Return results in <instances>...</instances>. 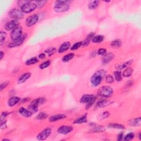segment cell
<instances>
[{
  "label": "cell",
  "instance_id": "6da1fadb",
  "mask_svg": "<svg viewBox=\"0 0 141 141\" xmlns=\"http://www.w3.org/2000/svg\"><path fill=\"white\" fill-rule=\"evenodd\" d=\"M106 72L104 70H99L94 74L91 78V83L93 87H97L102 82L103 79L106 76Z\"/></svg>",
  "mask_w": 141,
  "mask_h": 141
},
{
  "label": "cell",
  "instance_id": "7a4b0ae2",
  "mask_svg": "<svg viewBox=\"0 0 141 141\" xmlns=\"http://www.w3.org/2000/svg\"><path fill=\"white\" fill-rule=\"evenodd\" d=\"M70 2L69 1H56L53 7L54 11L57 13L67 11L70 8Z\"/></svg>",
  "mask_w": 141,
  "mask_h": 141
},
{
  "label": "cell",
  "instance_id": "3957f363",
  "mask_svg": "<svg viewBox=\"0 0 141 141\" xmlns=\"http://www.w3.org/2000/svg\"><path fill=\"white\" fill-rule=\"evenodd\" d=\"M46 99L45 98L41 97L39 98H37L36 99L32 101L31 103L29 105V109L32 112H36L38 110L39 105L43 104L44 103L46 102Z\"/></svg>",
  "mask_w": 141,
  "mask_h": 141
},
{
  "label": "cell",
  "instance_id": "277c9868",
  "mask_svg": "<svg viewBox=\"0 0 141 141\" xmlns=\"http://www.w3.org/2000/svg\"><path fill=\"white\" fill-rule=\"evenodd\" d=\"M112 94H113V89L109 86H103L98 91L99 95L103 98H109L111 97Z\"/></svg>",
  "mask_w": 141,
  "mask_h": 141
},
{
  "label": "cell",
  "instance_id": "5b68a950",
  "mask_svg": "<svg viewBox=\"0 0 141 141\" xmlns=\"http://www.w3.org/2000/svg\"><path fill=\"white\" fill-rule=\"evenodd\" d=\"M37 6L34 2L28 1L27 3L21 6V10L23 13H28L34 11L36 8Z\"/></svg>",
  "mask_w": 141,
  "mask_h": 141
},
{
  "label": "cell",
  "instance_id": "8992f818",
  "mask_svg": "<svg viewBox=\"0 0 141 141\" xmlns=\"http://www.w3.org/2000/svg\"><path fill=\"white\" fill-rule=\"evenodd\" d=\"M9 16L11 18L15 19V20H17L24 17V13L22 10H19V9L17 8H14L9 11Z\"/></svg>",
  "mask_w": 141,
  "mask_h": 141
},
{
  "label": "cell",
  "instance_id": "52a82bcc",
  "mask_svg": "<svg viewBox=\"0 0 141 141\" xmlns=\"http://www.w3.org/2000/svg\"><path fill=\"white\" fill-rule=\"evenodd\" d=\"M22 35V28L18 26L12 31L11 33V38L13 41H15L16 40L20 38Z\"/></svg>",
  "mask_w": 141,
  "mask_h": 141
},
{
  "label": "cell",
  "instance_id": "ba28073f",
  "mask_svg": "<svg viewBox=\"0 0 141 141\" xmlns=\"http://www.w3.org/2000/svg\"><path fill=\"white\" fill-rule=\"evenodd\" d=\"M52 130L50 128L44 129L37 136V139L39 141H44L46 140L50 136Z\"/></svg>",
  "mask_w": 141,
  "mask_h": 141
},
{
  "label": "cell",
  "instance_id": "9c48e42d",
  "mask_svg": "<svg viewBox=\"0 0 141 141\" xmlns=\"http://www.w3.org/2000/svg\"><path fill=\"white\" fill-rule=\"evenodd\" d=\"M39 20V17L37 15H33L28 17L25 20V24L27 27H30L36 24Z\"/></svg>",
  "mask_w": 141,
  "mask_h": 141
},
{
  "label": "cell",
  "instance_id": "30bf717a",
  "mask_svg": "<svg viewBox=\"0 0 141 141\" xmlns=\"http://www.w3.org/2000/svg\"><path fill=\"white\" fill-rule=\"evenodd\" d=\"M26 37H27L26 34L23 35L20 38L16 40L15 41H13L12 43L9 44L8 45V47L9 48H15V47H17L21 45L24 43Z\"/></svg>",
  "mask_w": 141,
  "mask_h": 141
},
{
  "label": "cell",
  "instance_id": "8fae6325",
  "mask_svg": "<svg viewBox=\"0 0 141 141\" xmlns=\"http://www.w3.org/2000/svg\"><path fill=\"white\" fill-rule=\"evenodd\" d=\"M73 130V128L72 126H62L58 128L57 132L62 135H67V134L71 132Z\"/></svg>",
  "mask_w": 141,
  "mask_h": 141
},
{
  "label": "cell",
  "instance_id": "7c38bea8",
  "mask_svg": "<svg viewBox=\"0 0 141 141\" xmlns=\"http://www.w3.org/2000/svg\"><path fill=\"white\" fill-rule=\"evenodd\" d=\"M19 23L17 20H12L10 21V22H8L4 26V28L7 30H11L15 29L16 27H18Z\"/></svg>",
  "mask_w": 141,
  "mask_h": 141
},
{
  "label": "cell",
  "instance_id": "4fadbf2b",
  "mask_svg": "<svg viewBox=\"0 0 141 141\" xmlns=\"http://www.w3.org/2000/svg\"><path fill=\"white\" fill-rule=\"evenodd\" d=\"M115 57V55L113 53H107L104 55V56L103 57L102 59V62L103 64L106 65L109 63L110 61L114 59Z\"/></svg>",
  "mask_w": 141,
  "mask_h": 141
},
{
  "label": "cell",
  "instance_id": "5bb4252c",
  "mask_svg": "<svg viewBox=\"0 0 141 141\" xmlns=\"http://www.w3.org/2000/svg\"><path fill=\"white\" fill-rule=\"evenodd\" d=\"M66 117V115L63 114H56L55 115H53V116H51L49 119V120L50 122H55L57 121L65 119Z\"/></svg>",
  "mask_w": 141,
  "mask_h": 141
},
{
  "label": "cell",
  "instance_id": "9a60e30c",
  "mask_svg": "<svg viewBox=\"0 0 141 141\" xmlns=\"http://www.w3.org/2000/svg\"><path fill=\"white\" fill-rule=\"evenodd\" d=\"M19 112L21 115L25 117H29L32 116L33 115V112L30 110H27L24 107H20L19 109Z\"/></svg>",
  "mask_w": 141,
  "mask_h": 141
},
{
  "label": "cell",
  "instance_id": "2e32d148",
  "mask_svg": "<svg viewBox=\"0 0 141 141\" xmlns=\"http://www.w3.org/2000/svg\"><path fill=\"white\" fill-rule=\"evenodd\" d=\"M20 98L18 97H12L8 100V105L9 106L12 107L20 102Z\"/></svg>",
  "mask_w": 141,
  "mask_h": 141
},
{
  "label": "cell",
  "instance_id": "e0dca14e",
  "mask_svg": "<svg viewBox=\"0 0 141 141\" xmlns=\"http://www.w3.org/2000/svg\"><path fill=\"white\" fill-rule=\"evenodd\" d=\"M95 96L92 94H85L82 96L80 102L82 103H88L89 102L93 99Z\"/></svg>",
  "mask_w": 141,
  "mask_h": 141
},
{
  "label": "cell",
  "instance_id": "ac0fdd59",
  "mask_svg": "<svg viewBox=\"0 0 141 141\" xmlns=\"http://www.w3.org/2000/svg\"><path fill=\"white\" fill-rule=\"evenodd\" d=\"M30 76H31V74L29 72L27 73H25L23 74H22L19 78L18 79V82L19 84H21V83H24L25 82H26L27 80L29 79Z\"/></svg>",
  "mask_w": 141,
  "mask_h": 141
},
{
  "label": "cell",
  "instance_id": "d6986e66",
  "mask_svg": "<svg viewBox=\"0 0 141 141\" xmlns=\"http://www.w3.org/2000/svg\"><path fill=\"white\" fill-rule=\"evenodd\" d=\"M70 43L69 41H66L63 43L60 46L59 49H58V53H63L66 51L70 47Z\"/></svg>",
  "mask_w": 141,
  "mask_h": 141
},
{
  "label": "cell",
  "instance_id": "ffe728a7",
  "mask_svg": "<svg viewBox=\"0 0 141 141\" xmlns=\"http://www.w3.org/2000/svg\"><path fill=\"white\" fill-rule=\"evenodd\" d=\"M141 123V118L137 117V118L131 119L129 121V124L131 126H140Z\"/></svg>",
  "mask_w": 141,
  "mask_h": 141
},
{
  "label": "cell",
  "instance_id": "44dd1931",
  "mask_svg": "<svg viewBox=\"0 0 141 141\" xmlns=\"http://www.w3.org/2000/svg\"><path fill=\"white\" fill-rule=\"evenodd\" d=\"M93 124H91L93 128V131L95 132H104L105 131V129L104 127L101 126H98L97 124L92 123Z\"/></svg>",
  "mask_w": 141,
  "mask_h": 141
},
{
  "label": "cell",
  "instance_id": "7402d4cb",
  "mask_svg": "<svg viewBox=\"0 0 141 141\" xmlns=\"http://www.w3.org/2000/svg\"><path fill=\"white\" fill-rule=\"evenodd\" d=\"M87 121V115L86 114L79 117V118L76 119L73 122V123L74 124H81L82 123H85Z\"/></svg>",
  "mask_w": 141,
  "mask_h": 141
},
{
  "label": "cell",
  "instance_id": "603a6c76",
  "mask_svg": "<svg viewBox=\"0 0 141 141\" xmlns=\"http://www.w3.org/2000/svg\"><path fill=\"white\" fill-rule=\"evenodd\" d=\"M110 103H110V101L103 100H100L99 101V102H98L97 105V106L99 107H104L110 105Z\"/></svg>",
  "mask_w": 141,
  "mask_h": 141
},
{
  "label": "cell",
  "instance_id": "cb8c5ba5",
  "mask_svg": "<svg viewBox=\"0 0 141 141\" xmlns=\"http://www.w3.org/2000/svg\"><path fill=\"white\" fill-rule=\"evenodd\" d=\"M132 62H133V61H127L125 63H123V64H121L119 66H117L116 67V69L118 70H123V69H125V68L129 66H130Z\"/></svg>",
  "mask_w": 141,
  "mask_h": 141
},
{
  "label": "cell",
  "instance_id": "d4e9b609",
  "mask_svg": "<svg viewBox=\"0 0 141 141\" xmlns=\"http://www.w3.org/2000/svg\"><path fill=\"white\" fill-rule=\"evenodd\" d=\"M133 70L131 67H127L124 70L123 73V76L124 77H130L133 73Z\"/></svg>",
  "mask_w": 141,
  "mask_h": 141
},
{
  "label": "cell",
  "instance_id": "484cf974",
  "mask_svg": "<svg viewBox=\"0 0 141 141\" xmlns=\"http://www.w3.org/2000/svg\"><path fill=\"white\" fill-rule=\"evenodd\" d=\"M99 4V1H91L88 4V8L90 9H94L98 6Z\"/></svg>",
  "mask_w": 141,
  "mask_h": 141
},
{
  "label": "cell",
  "instance_id": "4316f807",
  "mask_svg": "<svg viewBox=\"0 0 141 141\" xmlns=\"http://www.w3.org/2000/svg\"><path fill=\"white\" fill-rule=\"evenodd\" d=\"M121 41L119 39H116L112 41L111 43V47L114 48H119L121 46Z\"/></svg>",
  "mask_w": 141,
  "mask_h": 141
},
{
  "label": "cell",
  "instance_id": "83f0119b",
  "mask_svg": "<svg viewBox=\"0 0 141 141\" xmlns=\"http://www.w3.org/2000/svg\"><path fill=\"white\" fill-rule=\"evenodd\" d=\"M104 36L102 35H98L95 36L92 39V41L94 43H99L104 40Z\"/></svg>",
  "mask_w": 141,
  "mask_h": 141
},
{
  "label": "cell",
  "instance_id": "f1b7e54d",
  "mask_svg": "<svg viewBox=\"0 0 141 141\" xmlns=\"http://www.w3.org/2000/svg\"><path fill=\"white\" fill-rule=\"evenodd\" d=\"M109 127L110 128H116V129H124V126L123 125V124H119V123H110L109 125Z\"/></svg>",
  "mask_w": 141,
  "mask_h": 141
},
{
  "label": "cell",
  "instance_id": "f546056e",
  "mask_svg": "<svg viewBox=\"0 0 141 141\" xmlns=\"http://www.w3.org/2000/svg\"><path fill=\"white\" fill-rule=\"evenodd\" d=\"M74 53H70L67 54V55H65L64 57H63L62 58V61L63 62H67L68 61H69L70 60H72L73 58L74 57Z\"/></svg>",
  "mask_w": 141,
  "mask_h": 141
},
{
  "label": "cell",
  "instance_id": "4dcf8cb0",
  "mask_svg": "<svg viewBox=\"0 0 141 141\" xmlns=\"http://www.w3.org/2000/svg\"><path fill=\"white\" fill-rule=\"evenodd\" d=\"M47 117H48V115H47L45 112H40V113L37 115L36 119L38 120H43L46 119Z\"/></svg>",
  "mask_w": 141,
  "mask_h": 141
},
{
  "label": "cell",
  "instance_id": "1f68e13d",
  "mask_svg": "<svg viewBox=\"0 0 141 141\" xmlns=\"http://www.w3.org/2000/svg\"><path fill=\"white\" fill-rule=\"evenodd\" d=\"M38 62V60H37V58L36 57H33L32 58H30V59L27 60L26 62H25V65H34L35 63H37Z\"/></svg>",
  "mask_w": 141,
  "mask_h": 141
},
{
  "label": "cell",
  "instance_id": "d6a6232c",
  "mask_svg": "<svg viewBox=\"0 0 141 141\" xmlns=\"http://www.w3.org/2000/svg\"><path fill=\"white\" fill-rule=\"evenodd\" d=\"M56 52V49L55 48H49L45 51V53L48 54L49 56L53 55V54L55 53Z\"/></svg>",
  "mask_w": 141,
  "mask_h": 141
},
{
  "label": "cell",
  "instance_id": "836d02e7",
  "mask_svg": "<svg viewBox=\"0 0 141 141\" xmlns=\"http://www.w3.org/2000/svg\"><path fill=\"white\" fill-rule=\"evenodd\" d=\"M114 76L116 80L117 81H121L122 80V74L120 71L117 70V71H115L114 72Z\"/></svg>",
  "mask_w": 141,
  "mask_h": 141
},
{
  "label": "cell",
  "instance_id": "e575fe53",
  "mask_svg": "<svg viewBox=\"0 0 141 141\" xmlns=\"http://www.w3.org/2000/svg\"><path fill=\"white\" fill-rule=\"evenodd\" d=\"M51 63V61L50 60H48V61H45L44 62L42 63L39 66V68L40 69H46L48 67H49V66H50Z\"/></svg>",
  "mask_w": 141,
  "mask_h": 141
},
{
  "label": "cell",
  "instance_id": "d590c367",
  "mask_svg": "<svg viewBox=\"0 0 141 141\" xmlns=\"http://www.w3.org/2000/svg\"><path fill=\"white\" fill-rule=\"evenodd\" d=\"M109 116H110L109 112L107 111H105L104 112H103L102 114H101L99 116H98V118L100 120H104L105 119L107 118Z\"/></svg>",
  "mask_w": 141,
  "mask_h": 141
},
{
  "label": "cell",
  "instance_id": "8d00e7d4",
  "mask_svg": "<svg viewBox=\"0 0 141 141\" xmlns=\"http://www.w3.org/2000/svg\"><path fill=\"white\" fill-rule=\"evenodd\" d=\"M6 37V33L4 32H1V33H0V44H1V45H2V44H3L4 40H5Z\"/></svg>",
  "mask_w": 141,
  "mask_h": 141
},
{
  "label": "cell",
  "instance_id": "74e56055",
  "mask_svg": "<svg viewBox=\"0 0 141 141\" xmlns=\"http://www.w3.org/2000/svg\"><path fill=\"white\" fill-rule=\"evenodd\" d=\"M34 2L36 4L37 7L41 8L42 7H43L47 1H36Z\"/></svg>",
  "mask_w": 141,
  "mask_h": 141
},
{
  "label": "cell",
  "instance_id": "f35d334b",
  "mask_svg": "<svg viewBox=\"0 0 141 141\" xmlns=\"http://www.w3.org/2000/svg\"><path fill=\"white\" fill-rule=\"evenodd\" d=\"M105 81L106 82V83H112L114 82V77H112V76H111V75L108 74L106 76Z\"/></svg>",
  "mask_w": 141,
  "mask_h": 141
},
{
  "label": "cell",
  "instance_id": "ab89813d",
  "mask_svg": "<svg viewBox=\"0 0 141 141\" xmlns=\"http://www.w3.org/2000/svg\"><path fill=\"white\" fill-rule=\"evenodd\" d=\"M82 42H78V43H75L71 47L70 50H77V49H78L80 47L82 46Z\"/></svg>",
  "mask_w": 141,
  "mask_h": 141
},
{
  "label": "cell",
  "instance_id": "60d3db41",
  "mask_svg": "<svg viewBox=\"0 0 141 141\" xmlns=\"http://www.w3.org/2000/svg\"><path fill=\"white\" fill-rule=\"evenodd\" d=\"M134 137H135V135H134V133L131 132L130 133L127 134V135L124 137V141H130V140H132V139H133Z\"/></svg>",
  "mask_w": 141,
  "mask_h": 141
},
{
  "label": "cell",
  "instance_id": "b9f144b4",
  "mask_svg": "<svg viewBox=\"0 0 141 141\" xmlns=\"http://www.w3.org/2000/svg\"><path fill=\"white\" fill-rule=\"evenodd\" d=\"M95 100H96V97H94L93 99L90 101V102H89L88 103H87V104L86 107V109H89V108H90L91 106L94 104V103H95Z\"/></svg>",
  "mask_w": 141,
  "mask_h": 141
},
{
  "label": "cell",
  "instance_id": "7bdbcfd3",
  "mask_svg": "<svg viewBox=\"0 0 141 141\" xmlns=\"http://www.w3.org/2000/svg\"><path fill=\"white\" fill-rule=\"evenodd\" d=\"M98 53L100 55H104L106 53V49L104 48H100L98 51Z\"/></svg>",
  "mask_w": 141,
  "mask_h": 141
},
{
  "label": "cell",
  "instance_id": "ee69618b",
  "mask_svg": "<svg viewBox=\"0 0 141 141\" xmlns=\"http://www.w3.org/2000/svg\"><path fill=\"white\" fill-rule=\"evenodd\" d=\"M9 84V82H3V83H2L1 84V87H0V90L2 91L3 89H4V88H6V87Z\"/></svg>",
  "mask_w": 141,
  "mask_h": 141
},
{
  "label": "cell",
  "instance_id": "f6af8a7d",
  "mask_svg": "<svg viewBox=\"0 0 141 141\" xmlns=\"http://www.w3.org/2000/svg\"><path fill=\"white\" fill-rule=\"evenodd\" d=\"M1 128L2 130H4L7 128V124H6V121L4 120H1Z\"/></svg>",
  "mask_w": 141,
  "mask_h": 141
},
{
  "label": "cell",
  "instance_id": "bcb514c9",
  "mask_svg": "<svg viewBox=\"0 0 141 141\" xmlns=\"http://www.w3.org/2000/svg\"><path fill=\"white\" fill-rule=\"evenodd\" d=\"M94 37V33H90L88 35V36H87V37L86 39H87V40H88L90 41L91 40H92V39Z\"/></svg>",
  "mask_w": 141,
  "mask_h": 141
},
{
  "label": "cell",
  "instance_id": "7dc6e473",
  "mask_svg": "<svg viewBox=\"0 0 141 141\" xmlns=\"http://www.w3.org/2000/svg\"><path fill=\"white\" fill-rule=\"evenodd\" d=\"M123 132H121L117 136V141H121L123 139Z\"/></svg>",
  "mask_w": 141,
  "mask_h": 141
},
{
  "label": "cell",
  "instance_id": "c3c4849f",
  "mask_svg": "<svg viewBox=\"0 0 141 141\" xmlns=\"http://www.w3.org/2000/svg\"><path fill=\"white\" fill-rule=\"evenodd\" d=\"M45 57V53H41L39 55V58L40 59H44Z\"/></svg>",
  "mask_w": 141,
  "mask_h": 141
},
{
  "label": "cell",
  "instance_id": "681fc988",
  "mask_svg": "<svg viewBox=\"0 0 141 141\" xmlns=\"http://www.w3.org/2000/svg\"><path fill=\"white\" fill-rule=\"evenodd\" d=\"M9 114H10V113H8V112H2V116L5 117H6L7 116H8V115H9Z\"/></svg>",
  "mask_w": 141,
  "mask_h": 141
},
{
  "label": "cell",
  "instance_id": "f907efd6",
  "mask_svg": "<svg viewBox=\"0 0 141 141\" xmlns=\"http://www.w3.org/2000/svg\"><path fill=\"white\" fill-rule=\"evenodd\" d=\"M4 55V53L3 51H0V60H1L2 59V58L3 57Z\"/></svg>",
  "mask_w": 141,
  "mask_h": 141
},
{
  "label": "cell",
  "instance_id": "816d5d0a",
  "mask_svg": "<svg viewBox=\"0 0 141 141\" xmlns=\"http://www.w3.org/2000/svg\"><path fill=\"white\" fill-rule=\"evenodd\" d=\"M141 133H140V134H139V136H138V137H139L140 140H141Z\"/></svg>",
  "mask_w": 141,
  "mask_h": 141
},
{
  "label": "cell",
  "instance_id": "f5cc1de1",
  "mask_svg": "<svg viewBox=\"0 0 141 141\" xmlns=\"http://www.w3.org/2000/svg\"><path fill=\"white\" fill-rule=\"evenodd\" d=\"M9 141V140L8 139H3V140H2V141Z\"/></svg>",
  "mask_w": 141,
  "mask_h": 141
}]
</instances>
